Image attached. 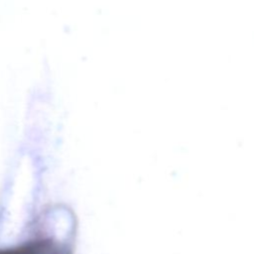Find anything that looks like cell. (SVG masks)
Wrapping results in <instances>:
<instances>
[]
</instances>
